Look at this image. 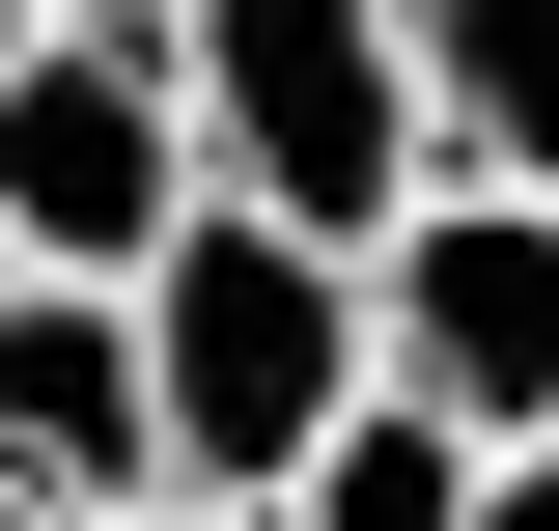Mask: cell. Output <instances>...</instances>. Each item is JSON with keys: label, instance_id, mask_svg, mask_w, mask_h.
<instances>
[{"label": "cell", "instance_id": "6da1fadb", "mask_svg": "<svg viewBox=\"0 0 559 531\" xmlns=\"http://www.w3.org/2000/svg\"><path fill=\"white\" fill-rule=\"evenodd\" d=\"M140 392H168V475H197V504H280V475L392 392V364H364V252L197 197L168 252H140Z\"/></svg>", "mask_w": 559, "mask_h": 531}, {"label": "cell", "instance_id": "7a4b0ae2", "mask_svg": "<svg viewBox=\"0 0 559 531\" xmlns=\"http://www.w3.org/2000/svg\"><path fill=\"white\" fill-rule=\"evenodd\" d=\"M168 84H197V168H224V197H252V224H336V252L448 168L392 0H168Z\"/></svg>", "mask_w": 559, "mask_h": 531}, {"label": "cell", "instance_id": "3957f363", "mask_svg": "<svg viewBox=\"0 0 559 531\" xmlns=\"http://www.w3.org/2000/svg\"><path fill=\"white\" fill-rule=\"evenodd\" d=\"M197 84H168V0H57L0 57V280H140L197 224Z\"/></svg>", "mask_w": 559, "mask_h": 531}, {"label": "cell", "instance_id": "277c9868", "mask_svg": "<svg viewBox=\"0 0 559 531\" xmlns=\"http://www.w3.org/2000/svg\"><path fill=\"white\" fill-rule=\"evenodd\" d=\"M364 364H392L419 420H476V448L559 420V197L532 168H419V197L364 224Z\"/></svg>", "mask_w": 559, "mask_h": 531}, {"label": "cell", "instance_id": "5b68a950", "mask_svg": "<svg viewBox=\"0 0 559 531\" xmlns=\"http://www.w3.org/2000/svg\"><path fill=\"white\" fill-rule=\"evenodd\" d=\"M0 475H28V504H140V475H168L140 280H0Z\"/></svg>", "mask_w": 559, "mask_h": 531}, {"label": "cell", "instance_id": "8992f818", "mask_svg": "<svg viewBox=\"0 0 559 531\" xmlns=\"http://www.w3.org/2000/svg\"><path fill=\"white\" fill-rule=\"evenodd\" d=\"M392 28H419L448 168H532V197H559V0H392Z\"/></svg>", "mask_w": 559, "mask_h": 531}, {"label": "cell", "instance_id": "52a82bcc", "mask_svg": "<svg viewBox=\"0 0 559 531\" xmlns=\"http://www.w3.org/2000/svg\"><path fill=\"white\" fill-rule=\"evenodd\" d=\"M252 531H476V420H419V392H364V420H336L308 475H280Z\"/></svg>", "mask_w": 559, "mask_h": 531}, {"label": "cell", "instance_id": "ba28073f", "mask_svg": "<svg viewBox=\"0 0 559 531\" xmlns=\"http://www.w3.org/2000/svg\"><path fill=\"white\" fill-rule=\"evenodd\" d=\"M476 531H559V420H532V448H476Z\"/></svg>", "mask_w": 559, "mask_h": 531}, {"label": "cell", "instance_id": "9c48e42d", "mask_svg": "<svg viewBox=\"0 0 559 531\" xmlns=\"http://www.w3.org/2000/svg\"><path fill=\"white\" fill-rule=\"evenodd\" d=\"M84 531H252V504H197V475H140V504H84Z\"/></svg>", "mask_w": 559, "mask_h": 531}, {"label": "cell", "instance_id": "30bf717a", "mask_svg": "<svg viewBox=\"0 0 559 531\" xmlns=\"http://www.w3.org/2000/svg\"><path fill=\"white\" fill-rule=\"evenodd\" d=\"M0 531H84V504H28V475H0Z\"/></svg>", "mask_w": 559, "mask_h": 531}, {"label": "cell", "instance_id": "8fae6325", "mask_svg": "<svg viewBox=\"0 0 559 531\" xmlns=\"http://www.w3.org/2000/svg\"><path fill=\"white\" fill-rule=\"evenodd\" d=\"M28 28H57V0H0V57H28Z\"/></svg>", "mask_w": 559, "mask_h": 531}]
</instances>
